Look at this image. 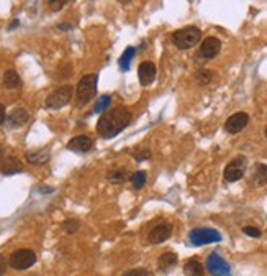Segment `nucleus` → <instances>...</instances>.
Returning <instances> with one entry per match:
<instances>
[{
	"instance_id": "obj_34",
	"label": "nucleus",
	"mask_w": 267,
	"mask_h": 276,
	"mask_svg": "<svg viewBox=\"0 0 267 276\" xmlns=\"http://www.w3.org/2000/svg\"><path fill=\"white\" fill-rule=\"evenodd\" d=\"M57 28H59V30H71L72 25H64V23H62V25H57Z\"/></svg>"
},
{
	"instance_id": "obj_13",
	"label": "nucleus",
	"mask_w": 267,
	"mask_h": 276,
	"mask_svg": "<svg viewBox=\"0 0 267 276\" xmlns=\"http://www.w3.org/2000/svg\"><path fill=\"white\" fill-rule=\"evenodd\" d=\"M171 234H172V225L171 224H159V225H156L154 229L151 230V234H149V242L151 243H162V242H166L167 238L171 237Z\"/></svg>"
},
{
	"instance_id": "obj_25",
	"label": "nucleus",
	"mask_w": 267,
	"mask_h": 276,
	"mask_svg": "<svg viewBox=\"0 0 267 276\" xmlns=\"http://www.w3.org/2000/svg\"><path fill=\"white\" fill-rule=\"evenodd\" d=\"M80 227V222L76 219H67L62 224V230H66V234H76Z\"/></svg>"
},
{
	"instance_id": "obj_31",
	"label": "nucleus",
	"mask_w": 267,
	"mask_h": 276,
	"mask_svg": "<svg viewBox=\"0 0 267 276\" xmlns=\"http://www.w3.org/2000/svg\"><path fill=\"white\" fill-rule=\"evenodd\" d=\"M5 271H7V261L2 255H0V276L5 275Z\"/></svg>"
},
{
	"instance_id": "obj_21",
	"label": "nucleus",
	"mask_w": 267,
	"mask_h": 276,
	"mask_svg": "<svg viewBox=\"0 0 267 276\" xmlns=\"http://www.w3.org/2000/svg\"><path fill=\"white\" fill-rule=\"evenodd\" d=\"M134 53H136V49H134L133 46H128L123 51V54H121L120 60H118V64H120L121 71H128L130 69V64H131V60L134 58Z\"/></svg>"
},
{
	"instance_id": "obj_12",
	"label": "nucleus",
	"mask_w": 267,
	"mask_h": 276,
	"mask_svg": "<svg viewBox=\"0 0 267 276\" xmlns=\"http://www.w3.org/2000/svg\"><path fill=\"white\" fill-rule=\"evenodd\" d=\"M94 147V140L89 135H77V137L71 138L67 143V148L71 151H77V153H85Z\"/></svg>"
},
{
	"instance_id": "obj_1",
	"label": "nucleus",
	"mask_w": 267,
	"mask_h": 276,
	"mask_svg": "<svg viewBox=\"0 0 267 276\" xmlns=\"http://www.w3.org/2000/svg\"><path fill=\"white\" fill-rule=\"evenodd\" d=\"M131 122V112L126 107H115L103 112L97 122V132L102 138H113L121 133Z\"/></svg>"
},
{
	"instance_id": "obj_28",
	"label": "nucleus",
	"mask_w": 267,
	"mask_h": 276,
	"mask_svg": "<svg viewBox=\"0 0 267 276\" xmlns=\"http://www.w3.org/2000/svg\"><path fill=\"white\" fill-rule=\"evenodd\" d=\"M48 3L51 5L53 10H61V8L67 3V0H49Z\"/></svg>"
},
{
	"instance_id": "obj_17",
	"label": "nucleus",
	"mask_w": 267,
	"mask_h": 276,
	"mask_svg": "<svg viewBox=\"0 0 267 276\" xmlns=\"http://www.w3.org/2000/svg\"><path fill=\"white\" fill-rule=\"evenodd\" d=\"M177 263V255H175L174 252H166L162 253L159 256V261H157V265H159V268L162 271H167L169 268H172Z\"/></svg>"
},
{
	"instance_id": "obj_10",
	"label": "nucleus",
	"mask_w": 267,
	"mask_h": 276,
	"mask_svg": "<svg viewBox=\"0 0 267 276\" xmlns=\"http://www.w3.org/2000/svg\"><path fill=\"white\" fill-rule=\"evenodd\" d=\"M221 49V42L215 36H208L202 42V46H200V54L205 60H213L216 54L220 53Z\"/></svg>"
},
{
	"instance_id": "obj_5",
	"label": "nucleus",
	"mask_w": 267,
	"mask_h": 276,
	"mask_svg": "<svg viewBox=\"0 0 267 276\" xmlns=\"http://www.w3.org/2000/svg\"><path fill=\"white\" fill-rule=\"evenodd\" d=\"M189 238L192 245L202 247V245H208V243H213V242H220L221 235L218 230H213V229H195L190 232Z\"/></svg>"
},
{
	"instance_id": "obj_24",
	"label": "nucleus",
	"mask_w": 267,
	"mask_h": 276,
	"mask_svg": "<svg viewBox=\"0 0 267 276\" xmlns=\"http://www.w3.org/2000/svg\"><path fill=\"white\" fill-rule=\"evenodd\" d=\"M107 176H108V179H110L112 183L118 184V183H123V181L126 179V176H128V173H126V170H113Z\"/></svg>"
},
{
	"instance_id": "obj_14",
	"label": "nucleus",
	"mask_w": 267,
	"mask_h": 276,
	"mask_svg": "<svg viewBox=\"0 0 267 276\" xmlns=\"http://www.w3.org/2000/svg\"><path fill=\"white\" fill-rule=\"evenodd\" d=\"M23 171V165L18 160L17 156H5V160L2 163V168H0V173L10 176V174H17Z\"/></svg>"
},
{
	"instance_id": "obj_2",
	"label": "nucleus",
	"mask_w": 267,
	"mask_h": 276,
	"mask_svg": "<svg viewBox=\"0 0 267 276\" xmlns=\"http://www.w3.org/2000/svg\"><path fill=\"white\" fill-rule=\"evenodd\" d=\"M97 74H87L79 81L77 89H76V99H77V106H85L92 99L97 96Z\"/></svg>"
},
{
	"instance_id": "obj_32",
	"label": "nucleus",
	"mask_w": 267,
	"mask_h": 276,
	"mask_svg": "<svg viewBox=\"0 0 267 276\" xmlns=\"http://www.w3.org/2000/svg\"><path fill=\"white\" fill-rule=\"evenodd\" d=\"M7 120V114H5V107L0 104V125H3V122Z\"/></svg>"
},
{
	"instance_id": "obj_18",
	"label": "nucleus",
	"mask_w": 267,
	"mask_h": 276,
	"mask_svg": "<svg viewBox=\"0 0 267 276\" xmlns=\"http://www.w3.org/2000/svg\"><path fill=\"white\" fill-rule=\"evenodd\" d=\"M252 183L256 186H264L267 184V165H256L254 173H252Z\"/></svg>"
},
{
	"instance_id": "obj_15",
	"label": "nucleus",
	"mask_w": 267,
	"mask_h": 276,
	"mask_svg": "<svg viewBox=\"0 0 267 276\" xmlns=\"http://www.w3.org/2000/svg\"><path fill=\"white\" fill-rule=\"evenodd\" d=\"M28 119H30V114L25 110V108H15V110L8 115L7 122L12 128H20V127H23L26 122H28Z\"/></svg>"
},
{
	"instance_id": "obj_35",
	"label": "nucleus",
	"mask_w": 267,
	"mask_h": 276,
	"mask_svg": "<svg viewBox=\"0 0 267 276\" xmlns=\"http://www.w3.org/2000/svg\"><path fill=\"white\" fill-rule=\"evenodd\" d=\"M18 23H20V21H18V20H13V23H12L10 26H8V28L13 30V28H15V26H18Z\"/></svg>"
},
{
	"instance_id": "obj_30",
	"label": "nucleus",
	"mask_w": 267,
	"mask_h": 276,
	"mask_svg": "<svg viewBox=\"0 0 267 276\" xmlns=\"http://www.w3.org/2000/svg\"><path fill=\"white\" fill-rule=\"evenodd\" d=\"M133 156H134V160L143 161V160H148V158H151V151L143 150V153H133Z\"/></svg>"
},
{
	"instance_id": "obj_6",
	"label": "nucleus",
	"mask_w": 267,
	"mask_h": 276,
	"mask_svg": "<svg viewBox=\"0 0 267 276\" xmlns=\"http://www.w3.org/2000/svg\"><path fill=\"white\" fill-rule=\"evenodd\" d=\"M72 99V85H61L56 90H53L46 99L48 108H61L69 104Z\"/></svg>"
},
{
	"instance_id": "obj_29",
	"label": "nucleus",
	"mask_w": 267,
	"mask_h": 276,
	"mask_svg": "<svg viewBox=\"0 0 267 276\" xmlns=\"http://www.w3.org/2000/svg\"><path fill=\"white\" fill-rule=\"evenodd\" d=\"M197 79L202 81V83H208L211 79V71H200L197 74Z\"/></svg>"
},
{
	"instance_id": "obj_20",
	"label": "nucleus",
	"mask_w": 267,
	"mask_h": 276,
	"mask_svg": "<svg viewBox=\"0 0 267 276\" xmlns=\"http://www.w3.org/2000/svg\"><path fill=\"white\" fill-rule=\"evenodd\" d=\"M184 271L187 276H203V266H202L200 261H197V260L185 261Z\"/></svg>"
},
{
	"instance_id": "obj_3",
	"label": "nucleus",
	"mask_w": 267,
	"mask_h": 276,
	"mask_svg": "<svg viewBox=\"0 0 267 276\" xmlns=\"http://www.w3.org/2000/svg\"><path fill=\"white\" fill-rule=\"evenodd\" d=\"M202 31L197 26H184L172 35V43L179 49H189L200 42Z\"/></svg>"
},
{
	"instance_id": "obj_16",
	"label": "nucleus",
	"mask_w": 267,
	"mask_h": 276,
	"mask_svg": "<svg viewBox=\"0 0 267 276\" xmlns=\"http://www.w3.org/2000/svg\"><path fill=\"white\" fill-rule=\"evenodd\" d=\"M48 160H49V150H48V148H41V150H35V151L26 153V161L31 163V165L41 166Z\"/></svg>"
},
{
	"instance_id": "obj_36",
	"label": "nucleus",
	"mask_w": 267,
	"mask_h": 276,
	"mask_svg": "<svg viewBox=\"0 0 267 276\" xmlns=\"http://www.w3.org/2000/svg\"><path fill=\"white\" fill-rule=\"evenodd\" d=\"M266 137H267V128H266Z\"/></svg>"
},
{
	"instance_id": "obj_4",
	"label": "nucleus",
	"mask_w": 267,
	"mask_h": 276,
	"mask_svg": "<svg viewBox=\"0 0 267 276\" xmlns=\"http://www.w3.org/2000/svg\"><path fill=\"white\" fill-rule=\"evenodd\" d=\"M36 263V253L30 248H21V250L13 252L8 260V265L15 270H28L30 266H33Z\"/></svg>"
},
{
	"instance_id": "obj_9",
	"label": "nucleus",
	"mask_w": 267,
	"mask_h": 276,
	"mask_svg": "<svg viewBox=\"0 0 267 276\" xmlns=\"http://www.w3.org/2000/svg\"><path fill=\"white\" fill-rule=\"evenodd\" d=\"M249 124V115L244 114V112H238L229 117L225 124V130L228 133H239L241 130H244V127Z\"/></svg>"
},
{
	"instance_id": "obj_26",
	"label": "nucleus",
	"mask_w": 267,
	"mask_h": 276,
	"mask_svg": "<svg viewBox=\"0 0 267 276\" xmlns=\"http://www.w3.org/2000/svg\"><path fill=\"white\" fill-rule=\"evenodd\" d=\"M121 276H154L153 273H149L148 270H143V268H136V270H130L123 273Z\"/></svg>"
},
{
	"instance_id": "obj_22",
	"label": "nucleus",
	"mask_w": 267,
	"mask_h": 276,
	"mask_svg": "<svg viewBox=\"0 0 267 276\" xmlns=\"http://www.w3.org/2000/svg\"><path fill=\"white\" fill-rule=\"evenodd\" d=\"M110 104H112V97L110 96H100V99L97 101V104H95V107H94V114H102V112H107V108L110 107Z\"/></svg>"
},
{
	"instance_id": "obj_27",
	"label": "nucleus",
	"mask_w": 267,
	"mask_h": 276,
	"mask_svg": "<svg viewBox=\"0 0 267 276\" xmlns=\"http://www.w3.org/2000/svg\"><path fill=\"white\" fill-rule=\"evenodd\" d=\"M243 232L246 234V235H249V237H254V238L261 237V230L257 229V227H251V225H248V227H244V229H243Z\"/></svg>"
},
{
	"instance_id": "obj_7",
	"label": "nucleus",
	"mask_w": 267,
	"mask_h": 276,
	"mask_svg": "<svg viewBox=\"0 0 267 276\" xmlns=\"http://www.w3.org/2000/svg\"><path fill=\"white\" fill-rule=\"evenodd\" d=\"M244 171H246V158L236 156L225 168V179L228 183H236L244 176Z\"/></svg>"
},
{
	"instance_id": "obj_8",
	"label": "nucleus",
	"mask_w": 267,
	"mask_h": 276,
	"mask_svg": "<svg viewBox=\"0 0 267 276\" xmlns=\"http://www.w3.org/2000/svg\"><path fill=\"white\" fill-rule=\"evenodd\" d=\"M207 270L213 276H226L229 273V265L221 258L218 253H211L207 260Z\"/></svg>"
},
{
	"instance_id": "obj_23",
	"label": "nucleus",
	"mask_w": 267,
	"mask_h": 276,
	"mask_svg": "<svg viewBox=\"0 0 267 276\" xmlns=\"http://www.w3.org/2000/svg\"><path fill=\"white\" fill-rule=\"evenodd\" d=\"M146 171H138V173H134L133 176L130 178L131 184H133V188L136 189H141L144 184H146Z\"/></svg>"
},
{
	"instance_id": "obj_33",
	"label": "nucleus",
	"mask_w": 267,
	"mask_h": 276,
	"mask_svg": "<svg viewBox=\"0 0 267 276\" xmlns=\"http://www.w3.org/2000/svg\"><path fill=\"white\" fill-rule=\"evenodd\" d=\"M5 160V155H3V148L0 147V168H2V163Z\"/></svg>"
},
{
	"instance_id": "obj_11",
	"label": "nucleus",
	"mask_w": 267,
	"mask_h": 276,
	"mask_svg": "<svg viewBox=\"0 0 267 276\" xmlns=\"http://www.w3.org/2000/svg\"><path fill=\"white\" fill-rule=\"evenodd\" d=\"M138 78L141 85H149L156 79V66L151 61H144L138 67Z\"/></svg>"
},
{
	"instance_id": "obj_19",
	"label": "nucleus",
	"mask_w": 267,
	"mask_h": 276,
	"mask_svg": "<svg viewBox=\"0 0 267 276\" xmlns=\"http://www.w3.org/2000/svg\"><path fill=\"white\" fill-rule=\"evenodd\" d=\"M20 84H21V79L17 71L8 69L5 74H3V85H5L7 89H17L20 87Z\"/></svg>"
}]
</instances>
